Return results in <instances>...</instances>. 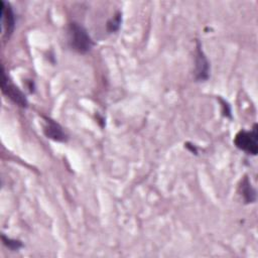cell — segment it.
<instances>
[{"label": "cell", "mask_w": 258, "mask_h": 258, "mask_svg": "<svg viewBox=\"0 0 258 258\" xmlns=\"http://www.w3.org/2000/svg\"><path fill=\"white\" fill-rule=\"evenodd\" d=\"M257 139V125L255 124L251 131H239L234 138V144L239 149L247 152L248 154L256 155L258 151Z\"/></svg>", "instance_id": "cell-2"}, {"label": "cell", "mask_w": 258, "mask_h": 258, "mask_svg": "<svg viewBox=\"0 0 258 258\" xmlns=\"http://www.w3.org/2000/svg\"><path fill=\"white\" fill-rule=\"evenodd\" d=\"M1 3V22L2 27L5 31L6 36H10L14 30L15 26V16L13 10L9 4H6L3 0L0 1Z\"/></svg>", "instance_id": "cell-6"}, {"label": "cell", "mask_w": 258, "mask_h": 258, "mask_svg": "<svg viewBox=\"0 0 258 258\" xmlns=\"http://www.w3.org/2000/svg\"><path fill=\"white\" fill-rule=\"evenodd\" d=\"M210 64L204 54L200 42H198L197 53H196V79L198 81H206L209 79Z\"/></svg>", "instance_id": "cell-4"}, {"label": "cell", "mask_w": 258, "mask_h": 258, "mask_svg": "<svg viewBox=\"0 0 258 258\" xmlns=\"http://www.w3.org/2000/svg\"><path fill=\"white\" fill-rule=\"evenodd\" d=\"M2 93L7 96L11 101H13L18 106L25 108L27 107V99L25 95L14 85L12 84L5 75V72H2V82H1Z\"/></svg>", "instance_id": "cell-3"}, {"label": "cell", "mask_w": 258, "mask_h": 258, "mask_svg": "<svg viewBox=\"0 0 258 258\" xmlns=\"http://www.w3.org/2000/svg\"><path fill=\"white\" fill-rule=\"evenodd\" d=\"M241 195L243 196L246 203H254L256 200V191L251 186V183L248 179V177H244L242 180V183L240 185Z\"/></svg>", "instance_id": "cell-7"}, {"label": "cell", "mask_w": 258, "mask_h": 258, "mask_svg": "<svg viewBox=\"0 0 258 258\" xmlns=\"http://www.w3.org/2000/svg\"><path fill=\"white\" fill-rule=\"evenodd\" d=\"M121 24V13H117L112 19L107 23V29L109 32H115L120 28Z\"/></svg>", "instance_id": "cell-8"}, {"label": "cell", "mask_w": 258, "mask_h": 258, "mask_svg": "<svg viewBox=\"0 0 258 258\" xmlns=\"http://www.w3.org/2000/svg\"><path fill=\"white\" fill-rule=\"evenodd\" d=\"M1 238H2L3 244L11 250H18L19 248L22 247V243L19 240H14V239L7 238V237H5V235H2Z\"/></svg>", "instance_id": "cell-9"}, {"label": "cell", "mask_w": 258, "mask_h": 258, "mask_svg": "<svg viewBox=\"0 0 258 258\" xmlns=\"http://www.w3.org/2000/svg\"><path fill=\"white\" fill-rule=\"evenodd\" d=\"M44 124H43V133L47 138H50L54 141L63 142L67 140V134L63 132L62 128L59 124L54 122L53 120L43 117Z\"/></svg>", "instance_id": "cell-5"}, {"label": "cell", "mask_w": 258, "mask_h": 258, "mask_svg": "<svg viewBox=\"0 0 258 258\" xmlns=\"http://www.w3.org/2000/svg\"><path fill=\"white\" fill-rule=\"evenodd\" d=\"M68 40L70 46L80 53L88 52L93 46V40L88 31L77 22L69 24Z\"/></svg>", "instance_id": "cell-1"}, {"label": "cell", "mask_w": 258, "mask_h": 258, "mask_svg": "<svg viewBox=\"0 0 258 258\" xmlns=\"http://www.w3.org/2000/svg\"><path fill=\"white\" fill-rule=\"evenodd\" d=\"M221 102H222V107H223V114L225 115V116H229L230 117V115H231V110H230V107H229V105L225 102V101H223V100H221Z\"/></svg>", "instance_id": "cell-10"}]
</instances>
